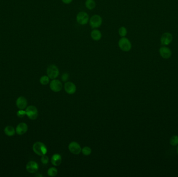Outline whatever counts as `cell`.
<instances>
[{"instance_id":"cell-1","label":"cell","mask_w":178,"mask_h":177,"mask_svg":"<svg viewBox=\"0 0 178 177\" xmlns=\"http://www.w3.org/2000/svg\"><path fill=\"white\" fill-rule=\"evenodd\" d=\"M118 45L120 50L124 52H128L132 49L131 41L126 37L121 38L118 41Z\"/></svg>"},{"instance_id":"cell-2","label":"cell","mask_w":178,"mask_h":177,"mask_svg":"<svg viewBox=\"0 0 178 177\" xmlns=\"http://www.w3.org/2000/svg\"><path fill=\"white\" fill-rule=\"evenodd\" d=\"M33 152L38 155L42 156L47 153V149L46 145L41 142H36L33 145Z\"/></svg>"},{"instance_id":"cell-3","label":"cell","mask_w":178,"mask_h":177,"mask_svg":"<svg viewBox=\"0 0 178 177\" xmlns=\"http://www.w3.org/2000/svg\"><path fill=\"white\" fill-rule=\"evenodd\" d=\"M89 22L92 29H98L102 25L103 19L99 15H94L90 18Z\"/></svg>"},{"instance_id":"cell-4","label":"cell","mask_w":178,"mask_h":177,"mask_svg":"<svg viewBox=\"0 0 178 177\" xmlns=\"http://www.w3.org/2000/svg\"><path fill=\"white\" fill-rule=\"evenodd\" d=\"M89 15L85 12H80L77 15L76 21L80 25H86L89 22Z\"/></svg>"},{"instance_id":"cell-5","label":"cell","mask_w":178,"mask_h":177,"mask_svg":"<svg viewBox=\"0 0 178 177\" xmlns=\"http://www.w3.org/2000/svg\"><path fill=\"white\" fill-rule=\"evenodd\" d=\"M47 76L49 77L50 79L54 80L56 79L60 74V71L58 67L55 65H51L47 67L46 70Z\"/></svg>"},{"instance_id":"cell-6","label":"cell","mask_w":178,"mask_h":177,"mask_svg":"<svg viewBox=\"0 0 178 177\" xmlns=\"http://www.w3.org/2000/svg\"><path fill=\"white\" fill-rule=\"evenodd\" d=\"M26 113L28 118L31 120L36 119L38 116V111L34 105L28 106L26 109Z\"/></svg>"},{"instance_id":"cell-7","label":"cell","mask_w":178,"mask_h":177,"mask_svg":"<svg viewBox=\"0 0 178 177\" xmlns=\"http://www.w3.org/2000/svg\"><path fill=\"white\" fill-rule=\"evenodd\" d=\"M68 149L71 153L75 155H78L81 152L82 148L78 143L73 141L69 143L68 145Z\"/></svg>"},{"instance_id":"cell-8","label":"cell","mask_w":178,"mask_h":177,"mask_svg":"<svg viewBox=\"0 0 178 177\" xmlns=\"http://www.w3.org/2000/svg\"><path fill=\"white\" fill-rule=\"evenodd\" d=\"M50 87L54 92H60L63 88V84L60 81L54 79L50 82Z\"/></svg>"},{"instance_id":"cell-9","label":"cell","mask_w":178,"mask_h":177,"mask_svg":"<svg viewBox=\"0 0 178 177\" xmlns=\"http://www.w3.org/2000/svg\"><path fill=\"white\" fill-rule=\"evenodd\" d=\"M39 169L38 164L35 161H30L26 165V170L31 174L36 173Z\"/></svg>"},{"instance_id":"cell-10","label":"cell","mask_w":178,"mask_h":177,"mask_svg":"<svg viewBox=\"0 0 178 177\" xmlns=\"http://www.w3.org/2000/svg\"><path fill=\"white\" fill-rule=\"evenodd\" d=\"M66 92L69 95H73L76 92V86L75 84L71 82H66L64 85Z\"/></svg>"},{"instance_id":"cell-11","label":"cell","mask_w":178,"mask_h":177,"mask_svg":"<svg viewBox=\"0 0 178 177\" xmlns=\"http://www.w3.org/2000/svg\"><path fill=\"white\" fill-rule=\"evenodd\" d=\"M173 40V35L170 33L166 32L162 35L160 42L163 45H168L171 43Z\"/></svg>"},{"instance_id":"cell-12","label":"cell","mask_w":178,"mask_h":177,"mask_svg":"<svg viewBox=\"0 0 178 177\" xmlns=\"http://www.w3.org/2000/svg\"><path fill=\"white\" fill-rule=\"evenodd\" d=\"M159 54L162 58L164 59H169L171 57L172 55V52L170 49L166 46H163L159 49Z\"/></svg>"},{"instance_id":"cell-13","label":"cell","mask_w":178,"mask_h":177,"mask_svg":"<svg viewBox=\"0 0 178 177\" xmlns=\"http://www.w3.org/2000/svg\"><path fill=\"white\" fill-rule=\"evenodd\" d=\"M28 127L25 123H20L18 124L16 129V132L19 135H22L27 132Z\"/></svg>"},{"instance_id":"cell-14","label":"cell","mask_w":178,"mask_h":177,"mask_svg":"<svg viewBox=\"0 0 178 177\" xmlns=\"http://www.w3.org/2000/svg\"><path fill=\"white\" fill-rule=\"evenodd\" d=\"M16 105L17 108L19 109L24 110L27 105V101L25 98L22 96L19 97L17 98L16 100Z\"/></svg>"},{"instance_id":"cell-15","label":"cell","mask_w":178,"mask_h":177,"mask_svg":"<svg viewBox=\"0 0 178 177\" xmlns=\"http://www.w3.org/2000/svg\"><path fill=\"white\" fill-rule=\"evenodd\" d=\"M62 162V156L59 154H54L51 157V163L54 166H60Z\"/></svg>"},{"instance_id":"cell-16","label":"cell","mask_w":178,"mask_h":177,"mask_svg":"<svg viewBox=\"0 0 178 177\" xmlns=\"http://www.w3.org/2000/svg\"><path fill=\"white\" fill-rule=\"evenodd\" d=\"M91 38L95 41H98L102 38V32L98 29H93L91 32Z\"/></svg>"},{"instance_id":"cell-17","label":"cell","mask_w":178,"mask_h":177,"mask_svg":"<svg viewBox=\"0 0 178 177\" xmlns=\"http://www.w3.org/2000/svg\"><path fill=\"white\" fill-rule=\"evenodd\" d=\"M84 5L87 9L91 11L96 7V4L94 0H86Z\"/></svg>"},{"instance_id":"cell-18","label":"cell","mask_w":178,"mask_h":177,"mask_svg":"<svg viewBox=\"0 0 178 177\" xmlns=\"http://www.w3.org/2000/svg\"><path fill=\"white\" fill-rule=\"evenodd\" d=\"M4 132L6 135L9 137H12L14 135L16 130H15L14 128L11 126H7L4 129Z\"/></svg>"},{"instance_id":"cell-19","label":"cell","mask_w":178,"mask_h":177,"mask_svg":"<svg viewBox=\"0 0 178 177\" xmlns=\"http://www.w3.org/2000/svg\"><path fill=\"white\" fill-rule=\"evenodd\" d=\"M127 29L124 26L120 27L118 29V35H119L121 38L125 37L127 35Z\"/></svg>"},{"instance_id":"cell-20","label":"cell","mask_w":178,"mask_h":177,"mask_svg":"<svg viewBox=\"0 0 178 177\" xmlns=\"http://www.w3.org/2000/svg\"><path fill=\"white\" fill-rule=\"evenodd\" d=\"M58 174V170L55 167H51L47 170V175L50 177H55Z\"/></svg>"},{"instance_id":"cell-21","label":"cell","mask_w":178,"mask_h":177,"mask_svg":"<svg viewBox=\"0 0 178 177\" xmlns=\"http://www.w3.org/2000/svg\"><path fill=\"white\" fill-rule=\"evenodd\" d=\"M49 77L47 75H43L41 76L40 79V83L43 85H46L49 83L50 82Z\"/></svg>"},{"instance_id":"cell-22","label":"cell","mask_w":178,"mask_h":177,"mask_svg":"<svg viewBox=\"0 0 178 177\" xmlns=\"http://www.w3.org/2000/svg\"><path fill=\"white\" fill-rule=\"evenodd\" d=\"M170 144L172 146H177L178 145V135H174L170 139Z\"/></svg>"},{"instance_id":"cell-23","label":"cell","mask_w":178,"mask_h":177,"mask_svg":"<svg viewBox=\"0 0 178 177\" xmlns=\"http://www.w3.org/2000/svg\"><path fill=\"white\" fill-rule=\"evenodd\" d=\"M81 152L84 155L88 156L91 154L92 150L89 146H84L82 149Z\"/></svg>"},{"instance_id":"cell-24","label":"cell","mask_w":178,"mask_h":177,"mask_svg":"<svg viewBox=\"0 0 178 177\" xmlns=\"http://www.w3.org/2000/svg\"><path fill=\"white\" fill-rule=\"evenodd\" d=\"M41 161L43 164L46 165L47 163H49V159L47 156L44 155L42 156V157L41 158Z\"/></svg>"},{"instance_id":"cell-25","label":"cell","mask_w":178,"mask_h":177,"mask_svg":"<svg viewBox=\"0 0 178 177\" xmlns=\"http://www.w3.org/2000/svg\"><path fill=\"white\" fill-rule=\"evenodd\" d=\"M17 115L19 118H23L24 116L26 115V111H24V110H22L20 109V110L18 111V112H17Z\"/></svg>"},{"instance_id":"cell-26","label":"cell","mask_w":178,"mask_h":177,"mask_svg":"<svg viewBox=\"0 0 178 177\" xmlns=\"http://www.w3.org/2000/svg\"><path fill=\"white\" fill-rule=\"evenodd\" d=\"M68 78H69V74H68L67 73H65L63 74L62 76V80L63 81L66 82L68 80Z\"/></svg>"},{"instance_id":"cell-27","label":"cell","mask_w":178,"mask_h":177,"mask_svg":"<svg viewBox=\"0 0 178 177\" xmlns=\"http://www.w3.org/2000/svg\"><path fill=\"white\" fill-rule=\"evenodd\" d=\"M61 1L63 3L66 4V5L71 3L73 1V0H61Z\"/></svg>"},{"instance_id":"cell-28","label":"cell","mask_w":178,"mask_h":177,"mask_svg":"<svg viewBox=\"0 0 178 177\" xmlns=\"http://www.w3.org/2000/svg\"><path fill=\"white\" fill-rule=\"evenodd\" d=\"M176 153H177V155L178 156V145H177V147H176Z\"/></svg>"}]
</instances>
